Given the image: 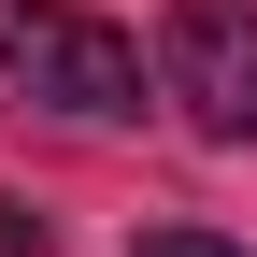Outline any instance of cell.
I'll list each match as a JSON object with an SVG mask.
<instances>
[{"mask_svg": "<svg viewBox=\"0 0 257 257\" xmlns=\"http://www.w3.org/2000/svg\"><path fill=\"white\" fill-rule=\"evenodd\" d=\"M0 86L43 100V114L114 128V114H143V43L100 29V15H72V0H0Z\"/></svg>", "mask_w": 257, "mask_h": 257, "instance_id": "obj_1", "label": "cell"}, {"mask_svg": "<svg viewBox=\"0 0 257 257\" xmlns=\"http://www.w3.org/2000/svg\"><path fill=\"white\" fill-rule=\"evenodd\" d=\"M157 100L200 143H257V0H172L157 15Z\"/></svg>", "mask_w": 257, "mask_h": 257, "instance_id": "obj_2", "label": "cell"}, {"mask_svg": "<svg viewBox=\"0 0 257 257\" xmlns=\"http://www.w3.org/2000/svg\"><path fill=\"white\" fill-rule=\"evenodd\" d=\"M128 257H243L229 229H186V214H157V229H128Z\"/></svg>", "mask_w": 257, "mask_h": 257, "instance_id": "obj_3", "label": "cell"}, {"mask_svg": "<svg viewBox=\"0 0 257 257\" xmlns=\"http://www.w3.org/2000/svg\"><path fill=\"white\" fill-rule=\"evenodd\" d=\"M0 257H57V214H29L15 186H0Z\"/></svg>", "mask_w": 257, "mask_h": 257, "instance_id": "obj_4", "label": "cell"}]
</instances>
